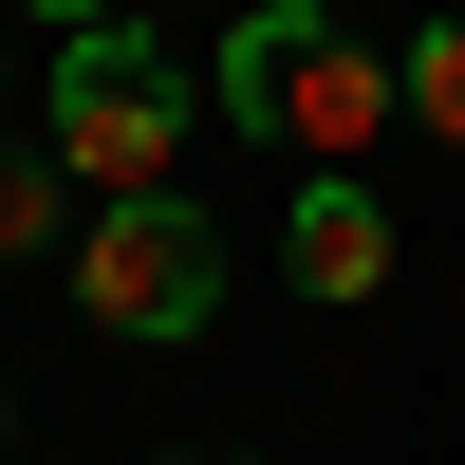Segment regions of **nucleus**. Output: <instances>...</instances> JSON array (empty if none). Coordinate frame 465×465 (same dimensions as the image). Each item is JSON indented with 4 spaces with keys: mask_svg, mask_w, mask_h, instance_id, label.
Masks as SVG:
<instances>
[{
    "mask_svg": "<svg viewBox=\"0 0 465 465\" xmlns=\"http://www.w3.org/2000/svg\"><path fill=\"white\" fill-rule=\"evenodd\" d=\"M205 112H242V131H261V149H298V168H354L410 94H391V56H372V37H335V19H317V0H242V37H223Z\"/></svg>",
    "mask_w": 465,
    "mask_h": 465,
    "instance_id": "1",
    "label": "nucleus"
},
{
    "mask_svg": "<svg viewBox=\"0 0 465 465\" xmlns=\"http://www.w3.org/2000/svg\"><path fill=\"white\" fill-rule=\"evenodd\" d=\"M186 112H205V94L168 74V37H149V19H94V37H56V131H37V149H56L94 205H131V186H168Z\"/></svg>",
    "mask_w": 465,
    "mask_h": 465,
    "instance_id": "2",
    "label": "nucleus"
},
{
    "mask_svg": "<svg viewBox=\"0 0 465 465\" xmlns=\"http://www.w3.org/2000/svg\"><path fill=\"white\" fill-rule=\"evenodd\" d=\"M74 317H94V335H131V354L205 335V317H223V223L186 205V186L94 205V223H74Z\"/></svg>",
    "mask_w": 465,
    "mask_h": 465,
    "instance_id": "3",
    "label": "nucleus"
},
{
    "mask_svg": "<svg viewBox=\"0 0 465 465\" xmlns=\"http://www.w3.org/2000/svg\"><path fill=\"white\" fill-rule=\"evenodd\" d=\"M280 280L335 298V317H354V298H391V205H372L354 168H298V205H280Z\"/></svg>",
    "mask_w": 465,
    "mask_h": 465,
    "instance_id": "4",
    "label": "nucleus"
},
{
    "mask_svg": "<svg viewBox=\"0 0 465 465\" xmlns=\"http://www.w3.org/2000/svg\"><path fill=\"white\" fill-rule=\"evenodd\" d=\"M0 261H74V168L56 149H0Z\"/></svg>",
    "mask_w": 465,
    "mask_h": 465,
    "instance_id": "5",
    "label": "nucleus"
},
{
    "mask_svg": "<svg viewBox=\"0 0 465 465\" xmlns=\"http://www.w3.org/2000/svg\"><path fill=\"white\" fill-rule=\"evenodd\" d=\"M391 94H410V131L465 168V19H429V37H410V56H391Z\"/></svg>",
    "mask_w": 465,
    "mask_h": 465,
    "instance_id": "6",
    "label": "nucleus"
},
{
    "mask_svg": "<svg viewBox=\"0 0 465 465\" xmlns=\"http://www.w3.org/2000/svg\"><path fill=\"white\" fill-rule=\"evenodd\" d=\"M19 19H56V37H94V19H149V0H19Z\"/></svg>",
    "mask_w": 465,
    "mask_h": 465,
    "instance_id": "7",
    "label": "nucleus"
},
{
    "mask_svg": "<svg viewBox=\"0 0 465 465\" xmlns=\"http://www.w3.org/2000/svg\"><path fill=\"white\" fill-rule=\"evenodd\" d=\"M186 465H242V447H186Z\"/></svg>",
    "mask_w": 465,
    "mask_h": 465,
    "instance_id": "8",
    "label": "nucleus"
}]
</instances>
